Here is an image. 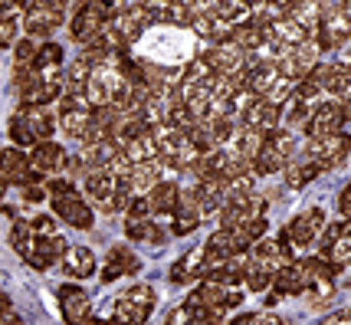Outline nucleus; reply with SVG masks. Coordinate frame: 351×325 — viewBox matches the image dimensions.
Wrapping results in <instances>:
<instances>
[{"label":"nucleus","mask_w":351,"mask_h":325,"mask_svg":"<svg viewBox=\"0 0 351 325\" xmlns=\"http://www.w3.org/2000/svg\"><path fill=\"white\" fill-rule=\"evenodd\" d=\"M10 247H14L33 269H49L53 263H60L62 256H66V250H69L60 233H36L30 227V220H27V224H14Z\"/></svg>","instance_id":"obj_1"},{"label":"nucleus","mask_w":351,"mask_h":325,"mask_svg":"<svg viewBox=\"0 0 351 325\" xmlns=\"http://www.w3.org/2000/svg\"><path fill=\"white\" fill-rule=\"evenodd\" d=\"M49 204L60 220H66L69 227H79V230H92V220H95V210L76 194V187L69 184V178H53L49 181Z\"/></svg>","instance_id":"obj_2"},{"label":"nucleus","mask_w":351,"mask_h":325,"mask_svg":"<svg viewBox=\"0 0 351 325\" xmlns=\"http://www.w3.org/2000/svg\"><path fill=\"white\" fill-rule=\"evenodd\" d=\"M92 122H95V106L86 99V93H73L69 89V95L62 99L60 106V128L69 139H86Z\"/></svg>","instance_id":"obj_3"},{"label":"nucleus","mask_w":351,"mask_h":325,"mask_svg":"<svg viewBox=\"0 0 351 325\" xmlns=\"http://www.w3.org/2000/svg\"><path fill=\"white\" fill-rule=\"evenodd\" d=\"M154 302H158V296H154V289L148 286V282H135V286H128L119 299H115V319H122V322H145L148 315L154 312Z\"/></svg>","instance_id":"obj_4"},{"label":"nucleus","mask_w":351,"mask_h":325,"mask_svg":"<svg viewBox=\"0 0 351 325\" xmlns=\"http://www.w3.org/2000/svg\"><path fill=\"white\" fill-rule=\"evenodd\" d=\"M348 125V115H345V106L341 99H319L315 108H312V119L306 125V139H322V135H335V132H345Z\"/></svg>","instance_id":"obj_5"},{"label":"nucleus","mask_w":351,"mask_h":325,"mask_svg":"<svg viewBox=\"0 0 351 325\" xmlns=\"http://www.w3.org/2000/svg\"><path fill=\"white\" fill-rule=\"evenodd\" d=\"M122 73H119V66L112 69L108 62H99L95 69L89 73V79H86V99H89L92 106H108V102H115V95H119V89H122Z\"/></svg>","instance_id":"obj_6"},{"label":"nucleus","mask_w":351,"mask_h":325,"mask_svg":"<svg viewBox=\"0 0 351 325\" xmlns=\"http://www.w3.org/2000/svg\"><path fill=\"white\" fill-rule=\"evenodd\" d=\"M115 191H119V174L115 168H89L86 171V194L92 197V204L99 207V210H106V214H115L119 207H115Z\"/></svg>","instance_id":"obj_7"},{"label":"nucleus","mask_w":351,"mask_h":325,"mask_svg":"<svg viewBox=\"0 0 351 325\" xmlns=\"http://www.w3.org/2000/svg\"><path fill=\"white\" fill-rule=\"evenodd\" d=\"M62 16H66V3L62 0H33L27 7L23 27H27L30 36H49L56 27H62Z\"/></svg>","instance_id":"obj_8"},{"label":"nucleus","mask_w":351,"mask_h":325,"mask_svg":"<svg viewBox=\"0 0 351 325\" xmlns=\"http://www.w3.org/2000/svg\"><path fill=\"white\" fill-rule=\"evenodd\" d=\"M306 148L322 161L325 171L341 168L351 158V139L345 132H335V135H322V139H306Z\"/></svg>","instance_id":"obj_9"},{"label":"nucleus","mask_w":351,"mask_h":325,"mask_svg":"<svg viewBox=\"0 0 351 325\" xmlns=\"http://www.w3.org/2000/svg\"><path fill=\"white\" fill-rule=\"evenodd\" d=\"M69 165L66 158V148H60L56 141H36L30 152V168H33V178L36 181H46V178H56L62 168Z\"/></svg>","instance_id":"obj_10"},{"label":"nucleus","mask_w":351,"mask_h":325,"mask_svg":"<svg viewBox=\"0 0 351 325\" xmlns=\"http://www.w3.org/2000/svg\"><path fill=\"white\" fill-rule=\"evenodd\" d=\"M108 23H112V16L99 7V3H92V0H82V7L76 10L73 16V23H69V33H73V40L76 43H89L92 36H99V33L106 30Z\"/></svg>","instance_id":"obj_11"},{"label":"nucleus","mask_w":351,"mask_h":325,"mask_svg":"<svg viewBox=\"0 0 351 325\" xmlns=\"http://www.w3.org/2000/svg\"><path fill=\"white\" fill-rule=\"evenodd\" d=\"M286 230H289L292 243H295L299 250L315 247V243H319V237H322V230H325V210H322V207H308V210H302V214L292 217Z\"/></svg>","instance_id":"obj_12"},{"label":"nucleus","mask_w":351,"mask_h":325,"mask_svg":"<svg viewBox=\"0 0 351 325\" xmlns=\"http://www.w3.org/2000/svg\"><path fill=\"white\" fill-rule=\"evenodd\" d=\"M282 174H286V187H292V191H302L306 184H312L319 174H325V168H322V161L308 148H302L299 155L292 158L289 165L282 168Z\"/></svg>","instance_id":"obj_13"},{"label":"nucleus","mask_w":351,"mask_h":325,"mask_svg":"<svg viewBox=\"0 0 351 325\" xmlns=\"http://www.w3.org/2000/svg\"><path fill=\"white\" fill-rule=\"evenodd\" d=\"M200 194H197V184L194 187H184L181 191V201H178V210H174V233L184 237V233H191L194 227L200 224Z\"/></svg>","instance_id":"obj_14"},{"label":"nucleus","mask_w":351,"mask_h":325,"mask_svg":"<svg viewBox=\"0 0 351 325\" xmlns=\"http://www.w3.org/2000/svg\"><path fill=\"white\" fill-rule=\"evenodd\" d=\"M119 148H122L125 161H158L161 158V148H158V139H154V128H145V132H135L132 139L119 141Z\"/></svg>","instance_id":"obj_15"},{"label":"nucleus","mask_w":351,"mask_h":325,"mask_svg":"<svg viewBox=\"0 0 351 325\" xmlns=\"http://www.w3.org/2000/svg\"><path fill=\"white\" fill-rule=\"evenodd\" d=\"M0 174L7 178V184H27V181H36V178H33V168H30V155H23L20 145L0 152Z\"/></svg>","instance_id":"obj_16"},{"label":"nucleus","mask_w":351,"mask_h":325,"mask_svg":"<svg viewBox=\"0 0 351 325\" xmlns=\"http://www.w3.org/2000/svg\"><path fill=\"white\" fill-rule=\"evenodd\" d=\"M60 306L69 322H89L92 319V299L82 286H60Z\"/></svg>","instance_id":"obj_17"},{"label":"nucleus","mask_w":351,"mask_h":325,"mask_svg":"<svg viewBox=\"0 0 351 325\" xmlns=\"http://www.w3.org/2000/svg\"><path fill=\"white\" fill-rule=\"evenodd\" d=\"M152 20V14H148V3H141V7H125L122 14L112 16V27L122 33L125 43H135L138 36L145 33V23Z\"/></svg>","instance_id":"obj_18"},{"label":"nucleus","mask_w":351,"mask_h":325,"mask_svg":"<svg viewBox=\"0 0 351 325\" xmlns=\"http://www.w3.org/2000/svg\"><path fill=\"white\" fill-rule=\"evenodd\" d=\"M148 201H152V214L154 217H174L178 201H181V187L174 184L171 178H161V181L148 191Z\"/></svg>","instance_id":"obj_19"},{"label":"nucleus","mask_w":351,"mask_h":325,"mask_svg":"<svg viewBox=\"0 0 351 325\" xmlns=\"http://www.w3.org/2000/svg\"><path fill=\"white\" fill-rule=\"evenodd\" d=\"M141 269V260H138L135 253L128 247H115L112 253H108L106 266H102V282H115V279L122 276H132V273H138Z\"/></svg>","instance_id":"obj_20"},{"label":"nucleus","mask_w":351,"mask_h":325,"mask_svg":"<svg viewBox=\"0 0 351 325\" xmlns=\"http://www.w3.org/2000/svg\"><path fill=\"white\" fill-rule=\"evenodd\" d=\"M207 269V256H204V247L197 250H187L178 263L171 266V282H178V286H184V282H194V279L200 276Z\"/></svg>","instance_id":"obj_21"},{"label":"nucleus","mask_w":351,"mask_h":325,"mask_svg":"<svg viewBox=\"0 0 351 325\" xmlns=\"http://www.w3.org/2000/svg\"><path fill=\"white\" fill-rule=\"evenodd\" d=\"M62 269L73 279H89L95 273V253L89 247H69L62 256Z\"/></svg>","instance_id":"obj_22"},{"label":"nucleus","mask_w":351,"mask_h":325,"mask_svg":"<svg viewBox=\"0 0 351 325\" xmlns=\"http://www.w3.org/2000/svg\"><path fill=\"white\" fill-rule=\"evenodd\" d=\"M158 181H161L158 161H138V165H132V184H135V194H148Z\"/></svg>","instance_id":"obj_23"},{"label":"nucleus","mask_w":351,"mask_h":325,"mask_svg":"<svg viewBox=\"0 0 351 325\" xmlns=\"http://www.w3.org/2000/svg\"><path fill=\"white\" fill-rule=\"evenodd\" d=\"M125 233H128L132 240H145V243H165V240H168V233L161 230L152 217H148V220H128V224H125Z\"/></svg>","instance_id":"obj_24"},{"label":"nucleus","mask_w":351,"mask_h":325,"mask_svg":"<svg viewBox=\"0 0 351 325\" xmlns=\"http://www.w3.org/2000/svg\"><path fill=\"white\" fill-rule=\"evenodd\" d=\"M20 112H23V115L30 119L33 135H36L40 141H46L49 135H53V132H56V122H53V115H49V112H43L40 106H23Z\"/></svg>","instance_id":"obj_25"},{"label":"nucleus","mask_w":351,"mask_h":325,"mask_svg":"<svg viewBox=\"0 0 351 325\" xmlns=\"http://www.w3.org/2000/svg\"><path fill=\"white\" fill-rule=\"evenodd\" d=\"M10 139H14V145H20V148H33L36 145V135H33L30 128V119L23 115V112H16V115H10Z\"/></svg>","instance_id":"obj_26"},{"label":"nucleus","mask_w":351,"mask_h":325,"mask_svg":"<svg viewBox=\"0 0 351 325\" xmlns=\"http://www.w3.org/2000/svg\"><path fill=\"white\" fill-rule=\"evenodd\" d=\"M43 43H36V36H27V40H16L14 43V56H16V66H33L36 53H40Z\"/></svg>","instance_id":"obj_27"},{"label":"nucleus","mask_w":351,"mask_h":325,"mask_svg":"<svg viewBox=\"0 0 351 325\" xmlns=\"http://www.w3.org/2000/svg\"><path fill=\"white\" fill-rule=\"evenodd\" d=\"M16 43V16L14 10L0 14V47H14Z\"/></svg>","instance_id":"obj_28"},{"label":"nucleus","mask_w":351,"mask_h":325,"mask_svg":"<svg viewBox=\"0 0 351 325\" xmlns=\"http://www.w3.org/2000/svg\"><path fill=\"white\" fill-rule=\"evenodd\" d=\"M30 227L36 233H56V220H53V217H46V214H40V217H33L30 220Z\"/></svg>","instance_id":"obj_29"},{"label":"nucleus","mask_w":351,"mask_h":325,"mask_svg":"<svg viewBox=\"0 0 351 325\" xmlns=\"http://www.w3.org/2000/svg\"><path fill=\"white\" fill-rule=\"evenodd\" d=\"M338 214L341 217H351V184L338 194Z\"/></svg>","instance_id":"obj_30"},{"label":"nucleus","mask_w":351,"mask_h":325,"mask_svg":"<svg viewBox=\"0 0 351 325\" xmlns=\"http://www.w3.org/2000/svg\"><path fill=\"white\" fill-rule=\"evenodd\" d=\"M325 322H328V325H345V322H351V309H335V312H328V315H325Z\"/></svg>","instance_id":"obj_31"},{"label":"nucleus","mask_w":351,"mask_h":325,"mask_svg":"<svg viewBox=\"0 0 351 325\" xmlns=\"http://www.w3.org/2000/svg\"><path fill=\"white\" fill-rule=\"evenodd\" d=\"M3 191H7V178L0 174V201H3Z\"/></svg>","instance_id":"obj_32"},{"label":"nucleus","mask_w":351,"mask_h":325,"mask_svg":"<svg viewBox=\"0 0 351 325\" xmlns=\"http://www.w3.org/2000/svg\"><path fill=\"white\" fill-rule=\"evenodd\" d=\"M348 286H351V269H348Z\"/></svg>","instance_id":"obj_33"},{"label":"nucleus","mask_w":351,"mask_h":325,"mask_svg":"<svg viewBox=\"0 0 351 325\" xmlns=\"http://www.w3.org/2000/svg\"><path fill=\"white\" fill-rule=\"evenodd\" d=\"M62 3H69V0H62Z\"/></svg>","instance_id":"obj_34"}]
</instances>
